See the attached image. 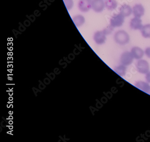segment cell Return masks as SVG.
<instances>
[{
  "label": "cell",
  "instance_id": "cell-1",
  "mask_svg": "<svg viewBox=\"0 0 150 142\" xmlns=\"http://www.w3.org/2000/svg\"><path fill=\"white\" fill-rule=\"evenodd\" d=\"M114 40L119 45H126L128 44L129 41V36L125 31L119 30L115 34Z\"/></svg>",
  "mask_w": 150,
  "mask_h": 142
},
{
  "label": "cell",
  "instance_id": "cell-2",
  "mask_svg": "<svg viewBox=\"0 0 150 142\" xmlns=\"http://www.w3.org/2000/svg\"><path fill=\"white\" fill-rule=\"evenodd\" d=\"M125 17L121 13L114 15L110 19V25L114 28L121 27L125 22Z\"/></svg>",
  "mask_w": 150,
  "mask_h": 142
},
{
  "label": "cell",
  "instance_id": "cell-3",
  "mask_svg": "<svg viewBox=\"0 0 150 142\" xmlns=\"http://www.w3.org/2000/svg\"><path fill=\"white\" fill-rule=\"evenodd\" d=\"M136 68L137 71L141 74H146L149 72V63L145 60H139L136 63Z\"/></svg>",
  "mask_w": 150,
  "mask_h": 142
},
{
  "label": "cell",
  "instance_id": "cell-4",
  "mask_svg": "<svg viewBox=\"0 0 150 142\" xmlns=\"http://www.w3.org/2000/svg\"><path fill=\"white\" fill-rule=\"evenodd\" d=\"M134 58L133 55H132L131 53L129 51H126L123 53L121 55L120 61L121 64L124 65H129L133 63Z\"/></svg>",
  "mask_w": 150,
  "mask_h": 142
},
{
  "label": "cell",
  "instance_id": "cell-5",
  "mask_svg": "<svg viewBox=\"0 0 150 142\" xmlns=\"http://www.w3.org/2000/svg\"><path fill=\"white\" fill-rule=\"evenodd\" d=\"M92 0H79L78 8L82 12H87L92 8Z\"/></svg>",
  "mask_w": 150,
  "mask_h": 142
},
{
  "label": "cell",
  "instance_id": "cell-6",
  "mask_svg": "<svg viewBox=\"0 0 150 142\" xmlns=\"http://www.w3.org/2000/svg\"><path fill=\"white\" fill-rule=\"evenodd\" d=\"M105 7V3L103 0H92V9L97 13L103 11Z\"/></svg>",
  "mask_w": 150,
  "mask_h": 142
},
{
  "label": "cell",
  "instance_id": "cell-7",
  "mask_svg": "<svg viewBox=\"0 0 150 142\" xmlns=\"http://www.w3.org/2000/svg\"><path fill=\"white\" fill-rule=\"evenodd\" d=\"M106 35L103 31H98L95 32L93 36V39L95 42L98 45H102L106 41Z\"/></svg>",
  "mask_w": 150,
  "mask_h": 142
},
{
  "label": "cell",
  "instance_id": "cell-8",
  "mask_svg": "<svg viewBox=\"0 0 150 142\" xmlns=\"http://www.w3.org/2000/svg\"><path fill=\"white\" fill-rule=\"evenodd\" d=\"M133 13L135 17L140 18L144 15V8L142 4H136L133 7Z\"/></svg>",
  "mask_w": 150,
  "mask_h": 142
},
{
  "label": "cell",
  "instance_id": "cell-9",
  "mask_svg": "<svg viewBox=\"0 0 150 142\" xmlns=\"http://www.w3.org/2000/svg\"><path fill=\"white\" fill-rule=\"evenodd\" d=\"M135 86L142 91L150 95V86L148 82L142 81H138L136 82Z\"/></svg>",
  "mask_w": 150,
  "mask_h": 142
},
{
  "label": "cell",
  "instance_id": "cell-10",
  "mask_svg": "<svg viewBox=\"0 0 150 142\" xmlns=\"http://www.w3.org/2000/svg\"><path fill=\"white\" fill-rule=\"evenodd\" d=\"M143 25H142V20L140 18H134L131 20L130 22V27L131 28L134 30H140Z\"/></svg>",
  "mask_w": 150,
  "mask_h": 142
},
{
  "label": "cell",
  "instance_id": "cell-11",
  "mask_svg": "<svg viewBox=\"0 0 150 142\" xmlns=\"http://www.w3.org/2000/svg\"><path fill=\"white\" fill-rule=\"evenodd\" d=\"M131 53L132 55H133L134 58L137 60H140L141 58H142L144 54L143 50L139 47L137 46L134 47L132 48Z\"/></svg>",
  "mask_w": 150,
  "mask_h": 142
},
{
  "label": "cell",
  "instance_id": "cell-12",
  "mask_svg": "<svg viewBox=\"0 0 150 142\" xmlns=\"http://www.w3.org/2000/svg\"><path fill=\"white\" fill-rule=\"evenodd\" d=\"M120 13L125 17L129 16L133 13V9L129 5L124 4L121 6L120 9Z\"/></svg>",
  "mask_w": 150,
  "mask_h": 142
},
{
  "label": "cell",
  "instance_id": "cell-13",
  "mask_svg": "<svg viewBox=\"0 0 150 142\" xmlns=\"http://www.w3.org/2000/svg\"><path fill=\"white\" fill-rule=\"evenodd\" d=\"M73 21L77 27L82 26L85 22V18L81 15L74 16L72 18Z\"/></svg>",
  "mask_w": 150,
  "mask_h": 142
},
{
  "label": "cell",
  "instance_id": "cell-14",
  "mask_svg": "<svg viewBox=\"0 0 150 142\" xmlns=\"http://www.w3.org/2000/svg\"><path fill=\"white\" fill-rule=\"evenodd\" d=\"M105 3V7L107 10L113 11L117 8L118 3L116 0H106Z\"/></svg>",
  "mask_w": 150,
  "mask_h": 142
},
{
  "label": "cell",
  "instance_id": "cell-15",
  "mask_svg": "<svg viewBox=\"0 0 150 142\" xmlns=\"http://www.w3.org/2000/svg\"><path fill=\"white\" fill-rule=\"evenodd\" d=\"M140 30L143 37L145 38H150V24H147L143 26Z\"/></svg>",
  "mask_w": 150,
  "mask_h": 142
},
{
  "label": "cell",
  "instance_id": "cell-16",
  "mask_svg": "<svg viewBox=\"0 0 150 142\" xmlns=\"http://www.w3.org/2000/svg\"><path fill=\"white\" fill-rule=\"evenodd\" d=\"M126 70H127V68L126 67V66L122 65V64L118 66L115 67L114 69V71L117 74L121 77H123L125 75Z\"/></svg>",
  "mask_w": 150,
  "mask_h": 142
},
{
  "label": "cell",
  "instance_id": "cell-17",
  "mask_svg": "<svg viewBox=\"0 0 150 142\" xmlns=\"http://www.w3.org/2000/svg\"><path fill=\"white\" fill-rule=\"evenodd\" d=\"M63 1L67 10L69 11L72 9L74 5L73 0H63Z\"/></svg>",
  "mask_w": 150,
  "mask_h": 142
},
{
  "label": "cell",
  "instance_id": "cell-18",
  "mask_svg": "<svg viewBox=\"0 0 150 142\" xmlns=\"http://www.w3.org/2000/svg\"><path fill=\"white\" fill-rule=\"evenodd\" d=\"M113 28H114V27H112L110 25L109 26L105 28L103 31L106 35H109V34H110L113 31Z\"/></svg>",
  "mask_w": 150,
  "mask_h": 142
},
{
  "label": "cell",
  "instance_id": "cell-19",
  "mask_svg": "<svg viewBox=\"0 0 150 142\" xmlns=\"http://www.w3.org/2000/svg\"><path fill=\"white\" fill-rule=\"evenodd\" d=\"M145 53L148 58H150V47H147L145 51Z\"/></svg>",
  "mask_w": 150,
  "mask_h": 142
},
{
  "label": "cell",
  "instance_id": "cell-20",
  "mask_svg": "<svg viewBox=\"0 0 150 142\" xmlns=\"http://www.w3.org/2000/svg\"><path fill=\"white\" fill-rule=\"evenodd\" d=\"M146 80L147 82L150 83V72H148L146 75Z\"/></svg>",
  "mask_w": 150,
  "mask_h": 142
}]
</instances>
